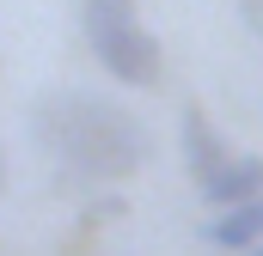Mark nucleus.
Segmentation results:
<instances>
[{"instance_id":"1","label":"nucleus","mask_w":263,"mask_h":256,"mask_svg":"<svg viewBox=\"0 0 263 256\" xmlns=\"http://www.w3.org/2000/svg\"><path fill=\"white\" fill-rule=\"evenodd\" d=\"M31 128H37V146L62 171L86 177V183H123V177H135L147 165V128H141V116H129L104 92H80V86L49 92V98H37Z\"/></svg>"},{"instance_id":"2","label":"nucleus","mask_w":263,"mask_h":256,"mask_svg":"<svg viewBox=\"0 0 263 256\" xmlns=\"http://www.w3.org/2000/svg\"><path fill=\"white\" fill-rule=\"evenodd\" d=\"M80 31H86V49H92V61L104 67L117 86H159V43H153V31L141 25V12H135V0H86L80 6Z\"/></svg>"},{"instance_id":"3","label":"nucleus","mask_w":263,"mask_h":256,"mask_svg":"<svg viewBox=\"0 0 263 256\" xmlns=\"http://www.w3.org/2000/svg\"><path fill=\"white\" fill-rule=\"evenodd\" d=\"M202 189V201L220 214V207H239V201H257L263 195V159L257 153H239V159H227L214 177H202L196 183Z\"/></svg>"},{"instance_id":"4","label":"nucleus","mask_w":263,"mask_h":256,"mask_svg":"<svg viewBox=\"0 0 263 256\" xmlns=\"http://www.w3.org/2000/svg\"><path fill=\"white\" fill-rule=\"evenodd\" d=\"M202 244H214V250H257L263 244V195L239 201V207H220L202 226Z\"/></svg>"},{"instance_id":"5","label":"nucleus","mask_w":263,"mask_h":256,"mask_svg":"<svg viewBox=\"0 0 263 256\" xmlns=\"http://www.w3.org/2000/svg\"><path fill=\"white\" fill-rule=\"evenodd\" d=\"M184 153H190V171H196V183H202V177H214V171L227 165V153H220V140H214V128L202 122V110H196V104L184 110Z\"/></svg>"},{"instance_id":"6","label":"nucleus","mask_w":263,"mask_h":256,"mask_svg":"<svg viewBox=\"0 0 263 256\" xmlns=\"http://www.w3.org/2000/svg\"><path fill=\"white\" fill-rule=\"evenodd\" d=\"M0 189H6V146H0Z\"/></svg>"},{"instance_id":"7","label":"nucleus","mask_w":263,"mask_h":256,"mask_svg":"<svg viewBox=\"0 0 263 256\" xmlns=\"http://www.w3.org/2000/svg\"><path fill=\"white\" fill-rule=\"evenodd\" d=\"M251 256H263V244H257V250H251Z\"/></svg>"}]
</instances>
